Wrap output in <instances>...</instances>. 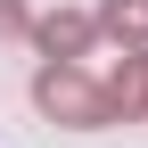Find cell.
I'll list each match as a JSON object with an SVG mask.
<instances>
[{
  "label": "cell",
  "instance_id": "cell-1",
  "mask_svg": "<svg viewBox=\"0 0 148 148\" xmlns=\"http://www.w3.org/2000/svg\"><path fill=\"white\" fill-rule=\"evenodd\" d=\"M33 99H41V115L74 123V132H99V123H115V115H107V90H99V82H82L74 66H41V74H33Z\"/></svg>",
  "mask_w": 148,
  "mask_h": 148
},
{
  "label": "cell",
  "instance_id": "cell-2",
  "mask_svg": "<svg viewBox=\"0 0 148 148\" xmlns=\"http://www.w3.org/2000/svg\"><path fill=\"white\" fill-rule=\"evenodd\" d=\"M99 90H107V115H132V107H148V58H140V49H123L115 82H99Z\"/></svg>",
  "mask_w": 148,
  "mask_h": 148
},
{
  "label": "cell",
  "instance_id": "cell-3",
  "mask_svg": "<svg viewBox=\"0 0 148 148\" xmlns=\"http://www.w3.org/2000/svg\"><path fill=\"white\" fill-rule=\"evenodd\" d=\"M90 41V16H41V49H58V66Z\"/></svg>",
  "mask_w": 148,
  "mask_h": 148
},
{
  "label": "cell",
  "instance_id": "cell-4",
  "mask_svg": "<svg viewBox=\"0 0 148 148\" xmlns=\"http://www.w3.org/2000/svg\"><path fill=\"white\" fill-rule=\"evenodd\" d=\"M99 25H107V33H123V41H148V0H107Z\"/></svg>",
  "mask_w": 148,
  "mask_h": 148
}]
</instances>
